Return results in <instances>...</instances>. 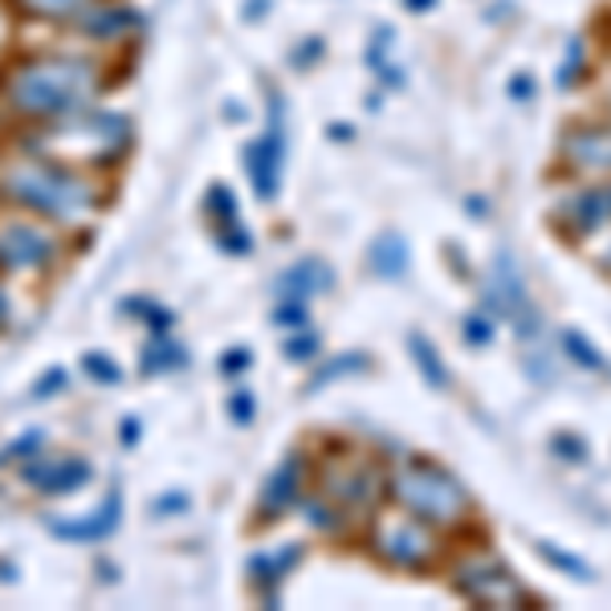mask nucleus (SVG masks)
Segmentation results:
<instances>
[{"label": "nucleus", "mask_w": 611, "mask_h": 611, "mask_svg": "<svg viewBox=\"0 0 611 611\" xmlns=\"http://www.w3.org/2000/svg\"><path fill=\"white\" fill-rule=\"evenodd\" d=\"M302 481H306V461H302V452H289L286 461L265 477L262 498H257V518H262V522L286 518L302 498Z\"/></svg>", "instance_id": "nucleus-14"}, {"label": "nucleus", "mask_w": 611, "mask_h": 611, "mask_svg": "<svg viewBox=\"0 0 611 611\" xmlns=\"http://www.w3.org/2000/svg\"><path fill=\"white\" fill-rule=\"evenodd\" d=\"M250 363H253L250 350H245V347H233V350H228V355H225V359H221V371L233 375V379H237V375L250 371Z\"/></svg>", "instance_id": "nucleus-31"}, {"label": "nucleus", "mask_w": 611, "mask_h": 611, "mask_svg": "<svg viewBox=\"0 0 611 611\" xmlns=\"http://www.w3.org/2000/svg\"><path fill=\"white\" fill-rule=\"evenodd\" d=\"M387 486H391V498H396L404 510L416 513V518L428 526H457L473 513L469 489H465L449 469H440V465L432 461L404 465Z\"/></svg>", "instance_id": "nucleus-4"}, {"label": "nucleus", "mask_w": 611, "mask_h": 611, "mask_svg": "<svg viewBox=\"0 0 611 611\" xmlns=\"http://www.w3.org/2000/svg\"><path fill=\"white\" fill-rule=\"evenodd\" d=\"M99 62L70 58V53H41V58L17 62L0 78V102L26 123H53V119L82 111L99 94Z\"/></svg>", "instance_id": "nucleus-1"}, {"label": "nucleus", "mask_w": 611, "mask_h": 611, "mask_svg": "<svg viewBox=\"0 0 611 611\" xmlns=\"http://www.w3.org/2000/svg\"><path fill=\"white\" fill-rule=\"evenodd\" d=\"M123 526V489L111 486V493L99 501V510L82 513V518H45L58 542H74V547H90V542H106Z\"/></svg>", "instance_id": "nucleus-10"}, {"label": "nucleus", "mask_w": 611, "mask_h": 611, "mask_svg": "<svg viewBox=\"0 0 611 611\" xmlns=\"http://www.w3.org/2000/svg\"><path fill=\"white\" fill-rule=\"evenodd\" d=\"M298 559H302V547H277V550H257L250 559V579H253V587H262L265 595H269V603H274V587H282L286 583V574L298 567Z\"/></svg>", "instance_id": "nucleus-15"}, {"label": "nucleus", "mask_w": 611, "mask_h": 611, "mask_svg": "<svg viewBox=\"0 0 611 611\" xmlns=\"http://www.w3.org/2000/svg\"><path fill=\"white\" fill-rule=\"evenodd\" d=\"M371 547L379 559H387L391 567H408V571H428L440 559V542L432 534V526L420 522L408 510L375 518Z\"/></svg>", "instance_id": "nucleus-5"}, {"label": "nucleus", "mask_w": 611, "mask_h": 611, "mask_svg": "<svg viewBox=\"0 0 611 611\" xmlns=\"http://www.w3.org/2000/svg\"><path fill=\"white\" fill-rule=\"evenodd\" d=\"M408 350H413L416 367L425 371L428 384H432V387H445V384H449V371H445V363H440L437 347H432L425 335H413V338H408Z\"/></svg>", "instance_id": "nucleus-21"}, {"label": "nucleus", "mask_w": 611, "mask_h": 611, "mask_svg": "<svg viewBox=\"0 0 611 611\" xmlns=\"http://www.w3.org/2000/svg\"><path fill=\"white\" fill-rule=\"evenodd\" d=\"M187 363V350L180 347V343H172L167 335H155L143 347V355H139V371L143 375H163V371H175V367H184Z\"/></svg>", "instance_id": "nucleus-18"}, {"label": "nucleus", "mask_w": 611, "mask_h": 611, "mask_svg": "<svg viewBox=\"0 0 611 611\" xmlns=\"http://www.w3.org/2000/svg\"><path fill=\"white\" fill-rule=\"evenodd\" d=\"M371 265H375V274H384V277H399V274H404V265H408V250H404V241H399V237L375 241Z\"/></svg>", "instance_id": "nucleus-22"}, {"label": "nucleus", "mask_w": 611, "mask_h": 611, "mask_svg": "<svg viewBox=\"0 0 611 611\" xmlns=\"http://www.w3.org/2000/svg\"><path fill=\"white\" fill-rule=\"evenodd\" d=\"M70 387V371L65 367H45V371L38 375V384L29 387V399H50L58 396V391H65Z\"/></svg>", "instance_id": "nucleus-26"}, {"label": "nucleus", "mask_w": 611, "mask_h": 611, "mask_svg": "<svg viewBox=\"0 0 611 611\" xmlns=\"http://www.w3.org/2000/svg\"><path fill=\"white\" fill-rule=\"evenodd\" d=\"M86 4L90 0H13L17 13L41 17V21H65V17H78Z\"/></svg>", "instance_id": "nucleus-19"}, {"label": "nucleus", "mask_w": 611, "mask_h": 611, "mask_svg": "<svg viewBox=\"0 0 611 611\" xmlns=\"http://www.w3.org/2000/svg\"><path fill=\"white\" fill-rule=\"evenodd\" d=\"M452 587L481 608H526L530 603V591L518 583V574L498 554H469L465 562H457Z\"/></svg>", "instance_id": "nucleus-6"}, {"label": "nucleus", "mask_w": 611, "mask_h": 611, "mask_svg": "<svg viewBox=\"0 0 611 611\" xmlns=\"http://www.w3.org/2000/svg\"><path fill=\"white\" fill-rule=\"evenodd\" d=\"M387 477L384 469L375 461H367V457H343V469L338 465H330L323 477V498L335 501L338 510H343V518L355 510H371L375 501H379V493H384Z\"/></svg>", "instance_id": "nucleus-8"}, {"label": "nucleus", "mask_w": 611, "mask_h": 611, "mask_svg": "<svg viewBox=\"0 0 611 611\" xmlns=\"http://www.w3.org/2000/svg\"><path fill=\"white\" fill-rule=\"evenodd\" d=\"M228 413H233L237 425H253V416H257V399H253L250 391H237V396L228 399Z\"/></svg>", "instance_id": "nucleus-29"}, {"label": "nucleus", "mask_w": 611, "mask_h": 611, "mask_svg": "<svg viewBox=\"0 0 611 611\" xmlns=\"http://www.w3.org/2000/svg\"><path fill=\"white\" fill-rule=\"evenodd\" d=\"M562 343H567V350H571V359H583V367H603V355H599V350H591V343H587L583 335L567 330V335H562Z\"/></svg>", "instance_id": "nucleus-28"}, {"label": "nucleus", "mask_w": 611, "mask_h": 611, "mask_svg": "<svg viewBox=\"0 0 611 611\" xmlns=\"http://www.w3.org/2000/svg\"><path fill=\"white\" fill-rule=\"evenodd\" d=\"M282 163H286V131H282V99L269 90V126L262 139L245 147V172L253 180L257 200H274L282 187Z\"/></svg>", "instance_id": "nucleus-9"}, {"label": "nucleus", "mask_w": 611, "mask_h": 611, "mask_svg": "<svg viewBox=\"0 0 611 611\" xmlns=\"http://www.w3.org/2000/svg\"><path fill=\"white\" fill-rule=\"evenodd\" d=\"M465 335H469V343H489V338H493V323L481 318V314H473V318L465 323Z\"/></svg>", "instance_id": "nucleus-34"}, {"label": "nucleus", "mask_w": 611, "mask_h": 611, "mask_svg": "<svg viewBox=\"0 0 611 611\" xmlns=\"http://www.w3.org/2000/svg\"><path fill=\"white\" fill-rule=\"evenodd\" d=\"M208 213L221 221V228H237L241 221H237V196H233V187L228 184H213L208 187Z\"/></svg>", "instance_id": "nucleus-25"}, {"label": "nucleus", "mask_w": 611, "mask_h": 611, "mask_svg": "<svg viewBox=\"0 0 611 611\" xmlns=\"http://www.w3.org/2000/svg\"><path fill=\"white\" fill-rule=\"evenodd\" d=\"M538 550H542V559H554V562H559V567H567V571L579 574V579H591V574H587V567H583V562H579V559H567L562 550L547 547V542H542V547H538Z\"/></svg>", "instance_id": "nucleus-35"}, {"label": "nucleus", "mask_w": 611, "mask_h": 611, "mask_svg": "<svg viewBox=\"0 0 611 611\" xmlns=\"http://www.w3.org/2000/svg\"><path fill=\"white\" fill-rule=\"evenodd\" d=\"M17 473H21V481H26L33 493H41V498H70V493L90 486L94 465H90L86 457H58V461L33 457V461L17 465Z\"/></svg>", "instance_id": "nucleus-11"}, {"label": "nucleus", "mask_w": 611, "mask_h": 611, "mask_svg": "<svg viewBox=\"0 0 611 611\" xmlns=\"http://www.w3.org/2000/svg\"><path fill=\"white\" fill-rule=\"evenodd\" d=\"M126 114L114 111H74L65 119L45 123L41 135V151L33 155H50L62 163H114L126 147Z\"/></svg>", "instance_id": "nucleus-3"}, {"label": "nucleus", "mask_w": 611, "mask_h": 611, "mask_svg": "<svg viewBox=\"0 0 611 611\" xmlns=\"http://www.w3.org/2000/svg\"><path fill=\"white\" fill-rule=\"evenodd\" d=\"M119 310L131 314V318H143V323H147L155 335H167V330H172V323H175L172 314L163 310L160 302H151V298H123V302H119Z\"/></svg>", "instance_id": "nucleus-23"}, {"label": "nucleus", "mask_w": 611, "mask_h": 611, "mask_svg": "<svg viewBox=\"0 0 611 611\" xmlns=\"http://www.w3.org/2000/svg\"><path fill=\"white\" fill-rule=\"evenodd\" d=\"M282 355H286L289 363H306L318 355V335H294L286 338V347H282Z\"/></svg>", "instance_id": "nucleus-27"}, {"label": "nucleus", "mask_w": 611, "mask_h": 611, "mask_svg": "<svg viewBox=\"0 0 611 611\" xmlns=\"http://www.w3.org/2000/svg\"><path fill=\"white\" fill-rule=\"evenodd\" d=\"M187 506H192V501H187V493H163V498H155V501H151V510H155V513H163V518H167V513H180V510H187Z\"/></svg>", "instance_id": "nucleus-33"}, {"label": "nucleus", "mask_w": 611, "mask_h": 611, "mask_svg": "<svg viewBox=\"0 0 611 611\" xmlns=\"http://www.w3.org/2000/svg\"><path fill=\"white\" fill-rule=\"evenodd\" d=\"M99 571H102V579H106V583H114V567H111V562H99Z\"/></svg>", "instance_id": "nucleus-38"}, {"label": "nucleus", "mask_w": 611, "mask_h": 611, "mask_svg": "<svg viewBox=\"0 0 611 611\" xmlns=\"http://www.w3.org/2000/svg\"><path fill=\"white\" fill-rule=\"evenodd\" d=\"M62 253V241L50 228L29 216H4L0 221V269L4 274H41Z\"/></svg>", "instance_id": "nucleus-7"}, {"label": "nucleus", "mask_w": 611, "mask_h": 611, "mask_svg": "<svg viewBox=\"0 0 611 611\" xmlns=\"http://www.w3.org/2000/svg\"><path fill=\"white\" fill-rule=\"evenodd\" d=\"M347 367H367V359H363V355H355V359H350V355H343V359H335L330 367H323V371L314 375V384H330V379H335L338 371H347Z\"/></svg>", "instance_id": "nucleus-32"}, {"label": "nucleus", "mask_w": 611, "mask_h": 611, "mask_svg": "<svg viewBox=\"0 0 611 611\" xmlns=\"http://www.w3.org/2000/svg\"><path fill=\"white\" fill-rule=\"evenodd\" d=\"M82 371L94 379V384H102V387H119L123 384V367L106 355V350H86L82 355Z\"/></svg>", "instance_id": "nucleus-24"}, {"label": "nucleus", "mask_w": 611, "mask_h": 611, "mask_svg": "<svg viewBox=\"0 0 611 611\" xmlns=\"http://www.w3.org/2000/svg\"><path fill=\"white\" fill-rule=\"evenodd\" d=\"M139 26V13L131 9H82L74 17V29L78 33H86V38H99V41H111V38H123L131 29Z\"/></svg>", "instance_id": "nucleus-17"}, {"label": "nucleus", "mask_w": 611, "mask_h": 611, "mask_svg": "<svg viewBox=\"0 0 611 611\" xmlns=\"http://www.w3.org/2000/svg\"><path fill=\"white\" fill-rule=\"evenodd\" d=\"M139 432H143V425H139L135 416H126L123 425H119V440H123L126 449H135V440H139Z\"/></svg>", "instance_id": "nucleus-36"}, {"label": "nucleus", "mask_w": 611, "mask_h": 611, "mask_svg": "<svg viewBox=\"0 0 611 611\" xmlns=\"http://www.w3.org/2000/svg\"><path fill=\"white\" fill-rule=\"evenodd\" d=\"M13 326V298H9V289L0 286V330H9Z\"/></svg>", "instance_id": "nucleus-37"}, {"label": "nucleus", "mask_w": 611, "mask_h": 611, "mask_svg": "<svg viewBox=\"0 0 611 611\" xmlns=\"http://www.w3.org/2000/svg\"><path fill=\"white\" fill-rule=\"evenodd\" d=\"M277 289H282V298L306 302V298H314V294L330 289V269H326L318 257H306V262L289 265L286 274L277 277Z\"/></svg>", "instance_id": "nucleus-16"}, {"label": "nucleus", "mask_w": 611, "mask_h": 611, "mask_svg": "<svg viewBox=\"0 0 611 611\" xmlns=\"http://www.w3.org/2000/svg\"><path fill=\"white\" fill-rule=\"evenodd\" d=\"M274 323L277 326H306V306H302V302H294V298H286L274 310Z\"/></svg>", "instance_id": "nucleus-30"}, {"label": "nucleus", "mask_w": 611, "mask_h": 611, "mask_svg": "<svg viewBox=\"0 0 611 611\" xmlns=\"http://www.w3.org/2000/svg\"><path fill=\"white\" fill-rule=\"evenodd\" d=\"M562 163L574 175H599V180L611 175V123L574 126L562 139Z\"/></svg>", "instance_id": "nucleus-13"}, {"label": "nucleus", "mask_w": 611, "mask_h": 611, "mask_svg": "<svg viewBox=\"0 0 611 611\" xmlns=\"http://www.w3.org/2000/svg\"><path fill=\"white\" fill-rule=\"evenodd\" d=\"M559 225L574 237H587L595 228L611 225V180H595V184L574 187L571 196L559 204Z\"/></svg>", "instance_id": "nucleus-12"}, {"label": "nucleus", "mask_w": 611, "mask_h": 611, "mask_svg": "<svg viewBox=\"0 0 611 611\" xmlns=\"http://www.w3.org/2000/svg\"><path fill=\"white\" fill-rule=\"evenodd\" d=\"M45 449V428H29L21 437H13L4 449H0V469H9V465H26L33 457H41Z\"/></svg>", "instance_id": "nucleus-20"}, {"label": "nucleus", "mask_w": 611, "mask_h": 611, "mask_svg": "<svg viewBox=\"0 0 611 611\" xmlns=\"http://www.w3.org/2000/svg\"><path fill=\"white\" fill-rule=\"evenodd\" d=\"M0 196L53 225H82L99 208L94 184L86 175H78L70 163L50 160V155H33L9 167L0 175Z\"/></svg>", "instance_id": "nucleus-2"}]
</instances>
